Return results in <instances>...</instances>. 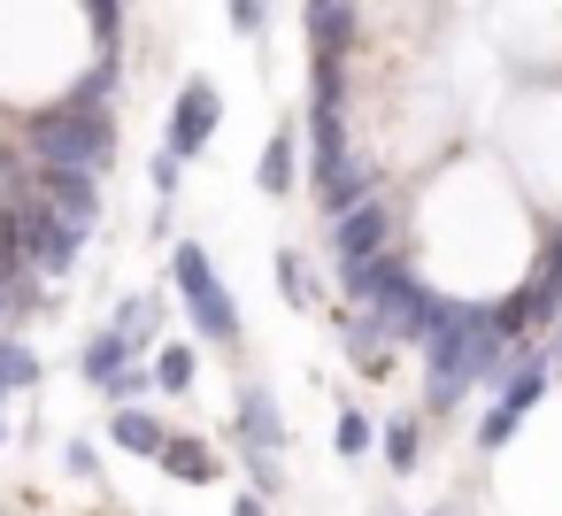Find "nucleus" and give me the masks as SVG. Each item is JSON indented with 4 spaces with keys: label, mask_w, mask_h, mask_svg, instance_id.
<instances>
[{
    "label": "nucleus",
    "mask_w": 562,
    "mask_h": 516,
    "mask_svg": "<svg viewBox=\"0 0 562 516\" xmlns=\"http://www.w3.org/2000/svg\"><path fill=\"white\" fill-rule=\"evenodd\" d=\"M32 155L40 162H70V170H101L116 162V116L109 109H86V101H55L32 116Z\"/></svg>",
    "instance_id": "1"
},
{
    "label": "nucleus",
    "mask_w": 562,
    "mask_h": 516,
    "mask_svg": "<svg viewBox=\"0 0 562 516\" xmlns=\"http://www.w3.org/2000/svg\"><path fill=\"white\" fill-rule=\"evenodd\" d=\"M170 278H178V301H186L193 332L209 347H239V301L224 293V278H216V262H209L201 239H178L170 247Z\"/></svg>",
    "instance_id": "2"
},
{
    "label": "nucleus",
    "mask_w": 562,
    "mask_h": 516,
    "mask_svg": "<svg viewBox=\"0 0 562 516\" xmlns=\"http://www.w3.org/2000/svg\"><path fill=\"white\" fill-rule=\"evenodd\" d=\"M16 209H24V262H32L47 285H55V278H70L93 232H86V224H70L47 193H16Z\"/></svg>",
    "instance_id": "3"
},
{
    "label": "nucleus",
    "mask_w": 562,
    "mask_h": 516,
    "mask_svg": "<svg viewBox=\"0 0 562 516\" xmlns=\"http://www.w3.org/2000/svg\"><path fill=\"white\" fill-rule=\"evenodd\" d=\"M216 124H224V101H216L209 78H193V86H178V101H170V132H162V147H170L178 162H193V155H209Z\"/></svg>",
    "instance_id": "4"
},
{
    "label": "nucleus",
    "mask_w": 562,
    "mask_h": 516,
    "mask_svg": "<svg viewBox=\"0 0 562 516\" xmlns=\"http://www.w3.org/2000/svg\"><path fill=\"white\" fill-rule=\"evenodd\" d=\"M32 193H47V201H55L70 224H86V232H93L101 209H109V201H101V170H70V162H40Z\"/></svg>",
    "instance_id": "5"
},
{
    "label": "nucleus",
    "mask_w": 562,
    "mask_h": 516,
    "mask_svg": "<svg viewBox=\"0 0 562 516\" xmlns=\"http://www.w3.org/2000/svg\"><path fill=\"white\" fill-rule=\"evenodd\" d=\"M385 239H393V209L370 193V201H355L347 216H331V262H362V255H385Z\"/></svg>",
    "instance_id": "6"
},
{
    "label": "nucleus",
    "mask_w": 562,
    "mask_h": 516,
    "mask_svg": "<svg viewBox=\"0 0 562 516\" xmlns=\"http://www.w3.org/2000/svg\"><path fill=\"white\" fill-rule=\"evenodd\" d=\"M232 439H239V447H270V455L285 447V416H278L270 385H255V378L239 385V401H232Z\"/></svg>",
    "instance_id": "7"
},
{
    "label": "nucleus",
    "mask_w": 562,
    "mask_h": 516,
    "mask_svg": "<svg viewBox=\"0 0 562 516\" xmlns=\"http://www.w3.org/2000/svg\"><path fill=\"white\" fill-rule=\"evenodd\" d=\"M339 162H347V116H339V101H308V170L324 178Z\"/></svg>",
    "instance_id": "8"
},
{
    "label": "nucleus",
    "mask_w": 562,
    "mask_h": 516,
    "mask_svg": "<svg viewBox=\"0 0 562 516\" xmlns=\"http://www.w3.org/2000/svg\"><path fill=\"white\" fill-rule=\"evenodd\" d=\"M370 193H378V170H370V162H355V155H347L339 170H324V178H316V209H324V216H347V209H355V201H370Z\"/></svg>",
    "instance_id": "9"
},
{
    "label": "nucleus",
    "mask_w": 562,
    "mask_h": 516,
    "mask_svg": "<svg viewBox=\"0 0 562 516\" xmlns=\"http://www.w3.org/2000/svg\"><path fill=\"white\" fill-rule=\"evenodd\" d=\"M109 439H116L124 455H147V462H155L170 431H162V416H155V408H139V401H116V416H109Z\"/></svg>",
    "instance_id": "10"
},
{
    "label": "nucleus",
    "mask_w": 562,
    "mask_h": 516,
    "mask_svg": "<svg viewBox=\"0 0 562 516\" xmlns=\"http://www.w3.org/2000/svg\"><path fill=\"white\" fill-rule=\"evenodd\" d=\"M155 462H162V470H170L178 485H216V470H224V462H216V447H201L193 431H170Z\"/></svg>",
    "instance_id": "11"
},
{
    "label": "nucleus",
    "mask_w": 562,
    "mask_h": 516,
    "mask_svg": "<svg viewBox=\"0 0 562 516\" xmlns=\"http://www.w3.org/2000/svg\"><path fill=\"white\" fill-rule=\"evenodd\" d=\"M308 47L347 55L355 47V0H308Z\"/></svg>",
    "instance_id": "12"
},
{
    "label": "nucleus",
    "mask_w": 562,
    "mask_h": 516,
    "mask_svg": "<svg viewBox=\"0 0 562 516\" xmlns=\"http://www.w3.org/2000/svg\"><path fill=\"white\" fill-rule=\"evenodd\" d=\"M293 170H301V147H293V124H285V132H270V147H262V162H255V186H262L270 201H285V193H293Z\"/></svg>",
    "instance_id": "13"
},
{
    "label": "nucleus",
    "mask_w": 562,
    "mask_h": 516,
    "mask_svg": "<svg viewBox=\"0 0 562 516\" xmlns=\"http://www.w3.org/2000/svg\"><path fill=\"white\" fill-rule=\"evenodd\" d=\"M124 362H132V339H124V332H93V339H86V385H93V393H101Z\"/></svg>",
    "instance_id": "14"
},
{
    "label": "nucleus",
    "mask_w": 562,
    "mask_h": 516,
    "mask_svg": "<svg viewBox=\"0 0 562 516\" xmlns=\"http://www.w3.org/2000/svg\"><path fill=\"white\" fill-rule=\"evenodd\" d=\"M47 370H40V355L24 347V339H9V332H0V401H9V393H24V385H40Z\"/></svg>",
    "instance_id": "15"
},
{
    "label": "nucleus",
    "mask_w": 562,
    "mask_h": 516,
    "mask_svg": "<svg viewBox=\"0 0 562 516\" xmlns=\"http://www.w3.org/2000/svg\"><path fill=\"white\" fill-rule=\"evenodd\" d=\"M162 309H170V301H162V293H132V301H124V309H116V332H124V339H132V347H147V339H155V332H162Z\"/></svg>",
    "instance_id": "16"
},
{
    "label": "nucleus",
    "mask_w": 562,
    "mask_h": 516,
    "mask_svg": "<svg viewBox=\"0 0 562 516\" xmlns=\"http://www.w3.org/2000/svg\"><path fill=\"white\" fill-rule=\"evenodd\" d=\"M16 270H32V262H24V209L9 201L0 209V285H9Z\"/></svg>",
    "instance_id": "17"
},
{
    "label": "nucleus",
    "mask_w": 562,
    "mask_h": 516,
    "mask_svg": "<svg viewBox=\"0 0 562 516\" xmlns=\"http://www.w3.org/2000/svg\"><path fill=\"white\" fill-rule=\"evenodd\" d=\"M116 86H124V70H116V55H109V63H93V70L70 86V101H86V109H109V101H116Z\"/></svg>",
    "instance_id": "18"
},
{
    "label": "nucleus",
    "mask_w": 562,
    "mask_h": 516,
    "mask_svg": "<svg viewBox=\"0 0 562 516\" xmlns=\"http://www.w3.org/2000/svg\"><path fill=\"white\" fill-rule=\"evenodd\" d=\"M278 293H285L293 309H308V301H316V278H308V255H293V247H278Z\"/></svg>",
    "instance_id": "19"
},
{
    "label": "nucleus",
    "mask_w": 562,
    "mask_h": 516,
    "mask_svg": "<svg viewBox=\"0 0 562 516\" xmlns=\"http://www.w3.org/2000/svg\"><path fill=\"white\" fill-rule=\"evenodd\" d=\"M155 385H162V393H193V347H186V339H170V347L155 355Z\"/></svg>",
    "instance_id": "20"
},
{
    "label": "nucleus",
    "mask_w": 562,
    "mask_h": 516,
    "mask_svg": "<svg viewBox=\"0 0 562 516\" xmlns=\"http://www.w3.org/2000/svg\"><path fill=\"white\" fill-rule=\"evenodd\" d=\"M416 455H424V431H416V416H393V424H385V462L408 478V470H416Z\"/></svg>",
    "instance_id": "21"
},
{
    "label": "nucleus",
    "mask_w": 562,
    "mask_h": 516,
    "mask_svg": "<svg viewBox=\"0 0 562 516\" xmlns=\"http://www.w3.org/2000/svg\"><path fill=\"white\" fill-rule=\"evenodd\" d=\"M331 447H339L347 462H362V455L378 447V431H370V416H362V408H339V431H331Z\"/></svg>",
    "instance_id": "22"
},
{
    "label": "nucleus",
    "mask_w": 562,
    "mask_h": 516,
    "mask_svg": "<svg viewBox=\"0 0 562 516\" xmlns=\"http://www.w3.org/2000/svg\"><path fill=\"white\" fill-rule=\"evenodd\" d=\"M147 178H155V201H178V186H186V162H178L170 147H155V162H147Z\"/></svg>",
    "instance_id": "23"
},
{
    "label": "nucleus",
    "mask_w": 562,
    "mask_h": 516,
    "mask_svg": "<svg viewBox=\"0 0 562 516\" xmlns=\"http://www.w3.org/2000/svg\"><path fill=\"white\" fill-rule=\"evenodd\" d=\"M239 455H247V478H255V493L270 501V493L285 485V470H278V455H270V447H239Z\"/></svg>",
    "instance_id": "24"
},
{
    "label": "nucleus",
    "mask_w": 562,
    "mask_h": 516,
    "mask_svg": "<svg viewBox=\"0 0 562 516\" xmlns=\"http://www.w3.org/2000/svg\"><path fill=\"white\" fill-rule=\"evenodd\" d=\"M147 385H155V370H132V362H124V370H116V378L101 385V401H139Z\"/></svg>",
    "instance_id": "25"
},
{
    "label": "nucleus",
    "mask_w": 562,
    "mask_h": 516,
    "mask_svg": "<svg viewBox=\"0 0 562 516\" xmlns=\"http://www.w3.org/2000/svg\"><path fill=\"white\" fill-rule=\"evenodd\" d=\"M86 16H93V32L116 47V32H124V0H86Z\"/></svg>",
    "instance_id": "26"
},
{
    "label": "nucleus",
    "mask_w": 562,
    "mask_h": 516,
    "mask_svg": "<svg viewBox=\"0 0 562 516\" xmlns=\"http://www.w3.org/2000/svg\"><path fill=\"white\" fill-rule=\"evenodd\" d=\"M224 16H232L239 40H262V0H224Z\"/></svg>",
    "instance_id": "27"
},
{
    "label": "nucleus",
    "mask_w": 562,
    "mask_h": 516,
    "mask_svg": "<svg viewBox=\"0 0 562 516\" xmlns=\"http://www.w3.org/2000/svg\"><path fill=\"white\" fill-rule=\"evenodd\" d=\"M63 470H70V478H93V470H101L93 439H70V447H63Z\"/></svg>",
    "instance_id": "28"
},
{
    "label": "nucleus",
    "mask_w": 562,
    "mask_h": 516,
    "mask_svg": "<svg viewBox=\"0 0 562 516\" xmlns=\"http://www.w3.org/2000/svg\"><path fill=\"white\" fill-rule=\"evenodd\" d=\"M531 278H547V285H554V293H562V232H554V239H547V255H539V270H531Z\"/></svg>",
    "instance_id": "29"
},
{
    "label": "nucleus",
    "mask_w": 562,
    "mask_h": 516,
    "mask_svg": "<svg viewBox=\"0 0 562 516\" xmlns=\"http://www.w3.org/2000/svg\"><path fill=\"white\" fill-rule=\"evenodd\" d=\"M232 516H262V493H239V501H232Z\"/></svg>",
    "instance_id": "30"
},
{
    "label": "nucleus",
    "mask_w": 562,
    "mask_h": 516,
    "mask_svg": "<svg viewBox=\"0 0 562 516\" xmlns=\"http://www.w3.org/2000/svg\"><path fill=\"white\" fill-rule=\"evenodd\" d=\"M554 370H562V332H554Z\"/></svg>",
    "instance_id": "31"
},
{
    "label": "nucleus",
    "mask_w": 562,
    "mask_h": 516,
    "mask_svg": "<svg viewBox=\"0 0 562 516\" xmlns=\"http://www.w3.org/2000/svg\"><path fill=\"white\" fill-rule=\"evenodd\" d=\"M0 447H9V424H0Z\"/></svg>",
    "instance_id": "32"
}]
</instances>
